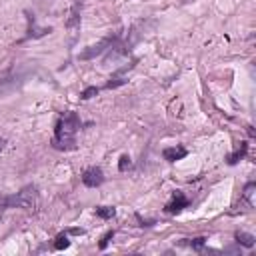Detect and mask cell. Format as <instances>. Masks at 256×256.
<instances>
[{"label": "cell", "mask_w": 256, "mask_h": 256, "mask_svg": "<svg viewBox=\"0 0 256 256\" xmlns=\"http://www.w3.org/2000/svg\"><path fill=\"white\" fill-rule=\"evenodd\" d=\"M186 154H188V150H186L184 146H170V148H164V150H162V156H164V160H168V162L182 160Z\"/></svg>", "instance_id": "obj_7"}, {"label": "cell", "mask_w": 256, "mask_h": 256, "mask_svg": "<svg viewBox=\"0 0 256 256\" xmlns=\"http://www.w3.org/2000/svg\"><path fill=\"white\" fill-rule=\"evenodd\" d=\"M130 166H132V162H130V156H126V154H124V156H120V164H118V170H120V172H124V170H126V168H130Z\"/></svg>", "instance_id": "obj_13"}, {"label": "cell", "mask_w": 256, "mask_h": 256, "mask_svg": "<svg viewBox=\"0 0 256 256\" xmlns=\"http://www.w3.org/2000/svg\"><path fill=\"white\" fill-rule=\"evenodd\" d=\"M246 148H248V144H246V142H242V146H240L234 154H230V156H228V164H236V162L246 154Z\"/></svg>", "instance_id": "obj_11"}, {"label": "cell", "mask_w": 256, "mask_h": 256, "mask_svg": "<svg viewBox=\"0 0 256 256\" xmlns=\"http://www.w3.org/2000/svg\"><path fill=\"white\" fill-rule=\"evenodd\" d=\"M82 182H84V186H88V188L100 186V184L104 182V172H102V168H100V166H90V168H86V170L82 172Z\"/></svg>", "instance_id": "obj_4"}, {"label": "cell", "mask_w": 256, "mask_h": 256, "mask_svg": "<svg viewBox=\"0 0 256 256\" xmlns=\"http://www.w3.org/2000/svg\"><path fill=\"white\" fill-rule=\"evenodd\" d=\"M36 200H38V190L36 186H26L24 190L12 194V196H6L0 200V206L2 208H34L36 206Z\"/></svg>", "instance_id": "obj_3"}, {"label": "cell", "mask_w": 256, "mask_h": 256, "mask_svg": "<svg viewBox=\"0 0 256 256\" xmlns=\"http://www.w3.org/2000/svg\"><path fill=\"white\" fill-rule=\"evenodd\" d=\"M188 246H192L194 250H202V246H204V238H194L192 242H186Z\"/></svg>", "instance_id": "obj_16"}, {"label": "cell", "mask_w": 256, "mask_h": 256, "mask_svg": "<svg viewBox=\"0 0 256 256\" xmlns=\"http://www.w3.org/2000/svg\"><path fill=\"white\" fill-rule=\"evenodd\" d=\"M114 214H116V210H114L112 206H98V208H96V216H100V218H104V220H110Z\"/></svg>", "instance_id": "obj_10"}, {"label": "cell", "mask_w": 256, "mask_h": 256, "mask_svg": "<svg viewBox=\"0 0 256 256\" xmlns=\"http://www.w3.org/2000/svg\"><path fill=\"white\" fill-rule=\"evenodd\" d=\"M254 190H256V184L254 182H248L246 186H244V190H242V198L246 200V204L252 208L254 206Z\"/></svg>", "instance_id": "obj_8"}, {"label": "cell", "mask_w": 256, "mask_h": 256, "mask_svg": "<svg viewBox=\"0 0 256 256\" xmlns=\"http://www.w3.org/2000/svg\"><path fill=\"white\" fill-rule=\"evenodd\" d=\"M112 236H114V230H108V232L104 234V238H102V242L98 244V248H100V250H104V248L108 246V242H110V238H112Z\"/></svg>", "instance_id": "obj_14"}, {"label": "cell", "mask_w": 256, "mask_h": 256, "mask_svg": "<svg viewBox=\"0 0 256 256\" xmlns=\"http://www.w3.org/2000/svg\"><path fill=\"white\" fill-rule=\"evenodd\" d=\"M98 90H100V88H96V86H90V88H86V90L82 92V98H84V100H88V98H92L94 94H98Z\"/></svg>", "instance_id": "obj_15"}, {"label": "cell", "mask_w": 256, "mask_h": 256, "mask_svg": "<svg viewBox=\"0 0 256 256\" xmlns=\"http://www.w3.org/2000/svg\"><path fill=\"white\" fill-rule=\"evenodd\" d=\"M234 238H236L238 244H242V246H246V248H252V246H254V240H256V238H254L252 234H248V232H236Z\"/></svg>", "instance_id": "obj_9"}, {"label": "cell", "mask_w": 256, "mask_h": 256, "mask_svg": "<svg viewBox=\"0 0 256 256\" xmlns=\"http://www.w3.org/2000/svg\"><path fill=\"white\" fill-rule=\"evenodd\" d=\"M188 204H190V200L186 198V194H184L182 190H176V192L172 194V200L164 206V210H166L168 214H178V212L184 210Z\"/></svg>", "instance_id": "obj_6"}, {"label": "cell", "mask_w": 256, "mask_h": 256, "mask_svg": "<svg viewBox=\"0 0 256 256\" xmlns=\"http://www.w3.org/2000/svg\"><path fill=\"white\" fill-rule=\"evenodd\" d=\"M80 130V118L76 112L68 110L58 116L52 146L56 150H74L76 148V132Z\"/></svg>", "instance_id": "obj_1"}, {"label": "cell", "mask_w": 256, "mask_h": 256, "mask_svg": "<svg viewBox=\"0 0 256 256\" xmlns=\"http://www.w3.org/2000/svg\"><path fill=\"white\" fill-rule=\"evenodd\" d=\"M68 238H66V234H60L58 238H56V242H54V248L56 250H62V248H68Z\"/></svg>", "instance_id": "obj_12"}, {"label": "cell", "mask_w": 256, "mask_h": 256, "mask_svg": "<svg viewBox=\"0 0 256 256\" xmlns=\"http://www.w3.org/2000/svg\"><path fill=\"white\" fill-rule=\"evenodd\" d=\"M116 38H118V36H110V38H104V40H102V42H98L96 46H90L88 50H84V52L80 54V58H82V60H90V58H94V56L102 54L104 50H108V48H112V46H114Z\"/></svg>", "instance_id": "obj_5"}, {"label": "cell", "mask_w": 256, "mask_h": 256, "mask_svg": "<svg viewBox=\"0 0 256 256\" xmlns=\"http://www.w3.org/2000/svg\"><path fill=\"white\" fill-rule=\"evenodd\" d=\"M24 80H26V72H24V68H20L16 64H12L6 70H2L0 72V98H4L8 94H12L14 90H18Z\"/></svg>", "instance_id": "obj_2"}, {"label": "cell", "mask_w": 256, "mask_h": 256, "mask_svg": "<svg viewBox=\"0 0 256 256\" xmlns=\"http://www.w3.org/2000/svg\"><path fill=\"white\" fill-rule=\"evenodd\" d=\"M4 148H6V140H4V138H0V152H2Z\"/></svg>", "instance_id": "obj_17"}]
</instances>
